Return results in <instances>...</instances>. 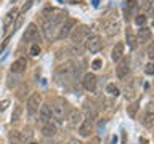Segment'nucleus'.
<instances>
[{
    "instance_id": "obj_1",
    "label": "nucleus",
    "mask_w": 154,
    "mask_h": 144,
    "mask_svg": "<svg viewBox=\"0 0 154 144\" xmlns=\"http://www.w3.org/2000/svg\"><path fill=\"white\" fill-rule=\"evenodd\" d=\"M71 114V106L64 99H56L55 104L51 106V115L56 122H64Z\"/></svg>"
},
{
    "instance_id": "obj_2",
    "label": "nucleus",
    "mask_w": 154,
    "mask_h": 144,
    "mask_svg": "<svg viewBox=\"0 0 154 144\" xmlns=\"http://www.w3.org/2000/svg\"><path fill=\"white\" fill-rule=\"evenodd\" d=\"M88 35H90V29H88V26H85V24H79V26H75L74 29H72V32L69 34L71 42L74 43V45H80V43H84Z\"/></svg>"
},
{
    "instance_id": "obj_3",
    "label": "nucleus",
    "mask_w": 154,
    "mask_h": 144,
    "mask_svg": "<svg viewBox=\"0 0 154 144\" xmlns=\"http://www.w3.org/2000/svg\"><path fill=\"white\" fill-rule=\"evenodd\" d=\"M77 26V21L72 18H66L64 21L60 24L58 27V32H56V38L58 40H64L66 37H69V34L72 32V29Z\"/></svg>"
},
{
    "instance_id": "obj_4",
    "label": "nucleus",
    "mask_w": 154,
    "mask_h": 144,
    "mask_svg": "<svg viewBox=\"0 0 154 144\" xmlns=\"http://www.w3.org/2000/svg\"><path fill=\"white\" fill-rule=\"evenodd\" d=\"M42 106V96L40 93H32L31 96H29L27 99V104H26V109H27V114L31 115H35L38 112V109H40Z\"/></svg>"
},
{
    "instance_id": "obj_5",
    "label": "nucleus",
    "mask_w": 154,
    "mask_h": 144,
    "mask_svg": "<svg viewBox=\"0 0 154 144\" xmlns=\"http://www.w3.org/2000/svg\"><path fill=\"white\" fill-rule=\"evenodd\" d=\"M58 27H60V26H58L55 21H51L50 18H45L43 26H42V31H43V35H45L47 40H53V38H56Z\"/></svg>"
},
{
    "instance_id": "obj_6",
    "label": "nucleus",
    "mask_w": 154,
    "mask_h": 144,
    "mask_svg": "<svg viewBox=\"0 0 154 144\" xmlns=\"http://www.w3.org/2000/svg\"><path fill=\"white\" fill-rule=\"evenodd\" d=\"M84 43H85V50L90 53H98L103 48V40H101L100 35H88Z\"/></svg>"
},
{
    "instance_id": "obj_7",
    "label": "nucleus",
    "mask_w": 154,
    "mask_h": 144,
    "mask_svg": "<svg viewBox=\"0 0 154 144\" xmlns=\"http://www.w3.org/2000/svg\"><path fill=\"white\" fill-rule=\"evenodd\" d=\"M128 70H130V59L128 58H122L120 61H117V66H116V75L117 79H125L128 75Z\"/></svg>"
},
{
    "instance_id": "obj_8",
    "label": "nucleus",
    "mask_w": 154,
    "mask_h": 144,
    "mask_svg": "<svg viewBox=\"0 0 154 144\" xmlns=\"http://www.w3.org/2000/svg\"><path fill=\"white\" fill-rule=\"evenodd\" d=\"M96 83H98V79H96V75L93 74V72H87V74H84V77H82V86H84V90L95 91Z\"/></svg>"
},
{
    "instance_id": "obj_9",
    "label": "nucleus",
    "mask_w": 154,
    "mask_h": 144,
    "mask_svg": "<svg viewBox=\"0 0 154 144\" xmlns=\"http://www.w3.org/2000/svg\"><path fill=\"white\" fill-rule=\"evenodd\" d=\"M38 38H40V35H38V29H37V26H35L34 22H31V24L26 27V31H24L23 40L27 42V43H31V42L38 40Z\"/></svg>"
},
{
    "instance_id": "obj_10",
    "label": "nucleus",
    "mask_w": 154,
    "mask_h": 144,
    "mask_svg": "<svg viewBox=\"0 0 154 144\" xmlns=\"http://www.w3.org/2000/svg\"><path fill=\"white\" fill-rule=\"evenodd\" d=\"M91 130H93V118L88 117V118H84L82 120V123L77 127V131H79V134L82 138H88Z\"/></svg>"
},
{
    "instance_id": "obj_11",
    "label": "nucleus",
    "mask_w": 154,
    "mask_h": 144,
    "mask_svg": "<svg viewBox=\"0 0 154 144\" xmlns=\"http://www.w3.org/2000/svg\"><path fill=\"white\" fill-rule=\"evenodd\" d=\"M119 29H120V24H119V21H116V19L106 21V22L103 24V31H104V34H106L108 37L116 35V34L119 32Z\"/></svg>"
},
{
    "instance_id": "obj_12",
    "label": "nucleus",
    "mask_w": 154,
    "mask_h": 144,
    "mask_svg": "<svg viewBox=\"0 0 154 144\" xmlns=\"http://www.w3.org/2000/svg\"><path fill=\"white\" fill-rule=\"evenodd\" d=\"M51 118H53V115H51V106L50 104L40 106V109H38V120H40L42 123H47V122H50Z\"/></svg>"
},
{
    "instance_id": "obj_13",
    "label": "nucleus",
    "mask_w": 154,
    "mask_h": 144,
    "mask_svg": "<svg viewBox=\"0 0 154 144\" xmlns=\"http://www.w3.org/2000/svg\"><path fill=\"white\" fill-rule=\"evenodd\" d=\"M18 13H19V10L13 7L7 14H5V18H3V29L5 31H7L10 26H13V22L16 21V18H18Z\"/></svg>"
},
{
    "instance_id": "obj_14",
    "label": "nucleus",
    "mask_w": 154,
    "mask_h": 144,
    "mask_svg": "<svg viewBox=\"0 0 154 144\" xmlns=\"http://www.w3.org/2000/svg\"><path fill=\"white\" fill-rule=\"evenodd\" d=\"M40 131H42V134L45 138H51V136H55V134L58 133V127H56V123H53L50 120V122H47V123L42 125Z\"/></svg>"
},
{
    "instance_id": "obj_15",
    "label": "nucleus",
    "mask_w": 154,
    "mask_h": 144,
    "mask_svg": "<svg viewBox=\"0 0 154 144\" xmlns=\"http://www.w3.org/2000/svg\"><path fill=\"white\" fill-rule=\"evenodd\" d=\"M152 123H154V112H152V103L148 104L146 107V112H144V117H143V125L146 128L151 130L152 128Z\"/></svg>"
},
{
    "instance_id": "obj_16",
    "label": "nucleus",
    "mask_w": 154,
    "mask_h": 144,
    "mask_svg": "<svg viewBox=\"0 0 154 144\" xmlns=\"http://www.w3.org/2000/svg\"><path fill=\"white\" fill-rule=\"evenodd\" d=\"M67 120V125H69V128H77L79 125L82 123V112H79V110H74V112H71L69 114V118H66Z\"/></svg>"
},
{
    "instance_id": "obj_17",
    "label": "nucleus",
    "mask_w": 154,
    "mask_h": 144,
    "mask_svg": "<svg viewBox=\"0 0 154 144\" xmlns=\"http://www.w3.org/2000/svg\"><path fill=\"white\" fill-rule=\"evenodd\" d=\"M26 67H27L26 59H24V58H18V59L11 64V72L13 74H23V72L26 70Z\"/></svg>"
},
{
    "instance_id": "obj_18",
    "label": "nucleus",
    "mask_w": 154,
    "mask_h": 144,
    "mask_svg": "<svg viewBox=\"0 0 154 144\" xmlns=\"http://www.w3.org/2000/svg\"><path fill=\"white\" fill-rule=\"evenodd\" d=\"M72 70H74V61H66V62H63V64L58 67V74L60 75H72Z\"/></svg>"
},
{
    "instance_id": "obj_19",
    "label": "nucleus",
    "mask_w": 154,
    "mask_h": 144,
    "mask_svg": "<svg viewBox=\"0 0 154 144\" xmlns=\"http://www.w3.org/2000/svg\"><path fill=\"white\" fill-rule=\"evenodd\" d=\"M111 58H112V61H116V62L124 58V43L122 42L116 43V46L112 48V51H111Z\"/></svg>"
},
{
    "instance_id": "obj_20",
    "label": "nucleus",
    "mask_w": 154,
    "mask_h": 144,
    "mask_svg": "<svg viewBox=\"0 0 154 144\" xmlns=\"http://www.w3.org/2000/svg\"><path fill=\"white\" fill-rule=\"evenodd\" d=\"M138 42H149L152 38V32H151V29L146 27V26H143V27H140V31H138Z\"/></svg>"
},
{
    "instance_id": "obj_21",
    "label": "nucleus",
    "mask_w": 154,
    "mask_h": 144,
    "mask_svg": "<svg viewBox=\"0 0 154 144\" xmlns=\"http://www.w3.org/2000/svg\"><path fill=\"white\" fill-rule=\"evenodd\" d=\"M125 37H127V43H128V46L132 48V50H135V48L138 46V38H137V35L130 31V29H127L125 31Z\"/></svg>"
},
{
    "instance_id": "obj_22",
    "label": "nucleus",
    "mask_w": 154,
    "mask_h": 144,
    "mask_svg": "<svg viewBox=\"0 0 154 144\" xmlns=\"http://www.w3.org/2000/svg\"><path fill=\"white\" fill-rule=\"evenodd\" d=\"M10 144H24L23 134L19 131H16V130H13V131L10 133Z\"/></svg>"
},
{
    "instance_id": "obj_23",
    "label": "nucleus",
    "mask_w": 154,
    "mask_h": 144,
    "mask_svg": "<svg viewBox=\"0 0 154 144\" xmlns=\"http://www.w3.org/2000/svg\"><path fill=\"white\" fill-rule=\"evenodd\" d=\"M138 109H140V103H138V101H133L132 104H128V107H127V114H128L132 118H135V117H137Z\"/></svg>"
},
{
    "instance_id": "obj_24",
    "label": "nucleus",
    "mask_w": 154,
    "mask_h": 144,
    "mask_svg": "<svg viewBox=\"0 0 154 144\" xmlns=\"http://www.w3.org/2000/svg\"><path fill=\"white\" fill-rule=\"evenodd\" d=\"M106 93H108L109 96H114V98H117L120 90L119 86H116V83H108V86H106Z\"/></svg>"
},
{
    "instance_id": "obj_25",
    "label": "nucleus",
    "mask_w": 154,
    "mask_h": 144,
    "mask_svg": "<svg viewBox=\"0 0 154 144\" xmlns=\"http://www.w3.org/2000/svg\"><path fill=\"white\" fill-rule=\"evenodd\" d=\"M146 22H148L146 14H137V16H135V24H137V26L143 27V26H146Z\"/></svg>"
},
{
    "instance_id": "obj_26",
    "label": "nucleus",
    "mask_w": 154,
    "mask_h": 144,
    "mask_svg": "<svg viewBox=\"0 0 154 144\" xmlns=\"http://www.w3.org/2000/svg\"><path fill=\"white\" fill-rule=\"evenodd\" d=\"M21 114H23V107L21 106H16L13 110V115H11V122H18V120L21 118Z\"/></svg>"
},
{
    "instance_id": "obj_27",
    "label": "nucleus",
    "mask_w": 154,
    "mask_h": 144,
    "mask_svg": "<svg viewBox=\"0 0 154 144\" xmlns=\"http://www.w3.org/2000/svg\"><path fill=\"white\" fill-rule=\"evenodd\" d=\"M152 2L154 0H141V8L146 13H152Z\"/></svg>"
},
{
    "instance_id": "obj_28",
    "label": "nucleus",
    "mask_w": 154,
    "mask_h": 144,
    "mask_svg": "<svg viewBox=\"0 0 154 144\" xmlns=\"http://www.w3.org/2000/svg\"><path fill=\"white\" fill-rule=\"evenodd\" d=\"M29 55H32V56L40 55V45H38V43H32L31 48H29Z\"/></svg>"
},
{
    "instance_id": "obj_29",
    "label": "nucleus",
    "mask_w": 154,
    "mask_h": 144,
    "mask_svg": "<svg viewBox=\"0 0 154 144\" xmlns=\"http://www.w3.org/2000/svg\"><path fill=\"white\" fill-rule=\"evenodd\" d=\"M91 67H93L95 70H100L101 67H103V59L101 58H96V59L91 61Z\"/></svg>"
},
{
    "instance_id": "obj_30",
    "label": "nucleus",
    "mask_w": 154,
    "mask_h": 144,
    "mask_svg": "<svg viewBox=\"0 0 154 144\" xmlns=\"http://www.w3.org/2000/svg\"><path fill=\"white\" fill-rule=\"evenodd\" d=\"M144 72H146L148 75H152V74H154V69H152V62H148V64H146V69H144Z\"/></svg>"
},
{
    "instance_id": "obj_31",
    "label": "nucleus",
    "mask_w": 154,
    "mask_h": 144,
    "mask_svg": "<svg viewBox=\"0 0 154 144\" xmlns=\"http://www.w3.org/2000/svg\"><path fill=\"white\" fill-rule=\"evenodd\" d=\"M8 104H10V101H8V99H3V101H0V112H3V110L8 107Z\"/></svg>"
},
{
    "instance_id": "obj_32",
    "label": "nucleus",
    "mask_w": 154,
    "mask_h": 144,
    "mask_svg": "<svg viewBox=\"0 0 154 144\" xmlns=\"http://www.w3.org/2000/svg\"><path fill=\"white\" fill-rule=\"evenodd\" d=\"M152 53H154V46H152V43H149V46H148V58H149V59H152V58H154Z\"/></svg>"
},
{
    "instance_id": "obj_33",
    "label": "nucleus",
    "mask_w": 154,
    "mask_h": 144,
    "mask_svg": "<svg viewBox=\"0 0 154 144\" xmlns=\"http://www.w3.org/2000/svg\"><path fill=\"white\" fill-rule=\"evenodd\" d=\"M87 144H101V139H100L98 136H93V138H91Z\"/></svg>"
},
{
    "instance_id": "obj_34",
    "label": "nucleus",
    "mask_w": 154,
    "mask_h": 144,
    "mask_svg": "<svg viewBox=\"0 0 154 144\" xmlns=\"http://www.w3.org/2000/svg\"><path fill=\"white\" fill-rule=\"evenodd\" d=\"M140 142H141V144H148V141H146L144 138H141V139H140Z\"/></svg>"
},
{
    "instance_id": "obj_35",
    "label": "nucleus",
    "mask_w": 154,
    "mask_h": 144,
    "mask_svg": "<svg viewBox=\"0 0 154 144\" xmlns=\"http://www.w3.org/2000/svg\"><path fill=\"white\" fill-rule=\"evenodd\" d=\"M14 2H16V0H11V3H14Z\"/></svg>"
},
{
    "instance_id": "obj_36",
    "label": "nucleus",
    "mask_w": 154,
    "mask_h": 144,
    "mask_svg": "<svg viewBox=\"0 0 154 144\" xmlns=\"http://www.w3.org/2000/svg\"><path fill=\"white\" fill-rule=\"evenodd\" d=\"M31 144H37V142H31Z\"/></svg>"
}]
</instances>
